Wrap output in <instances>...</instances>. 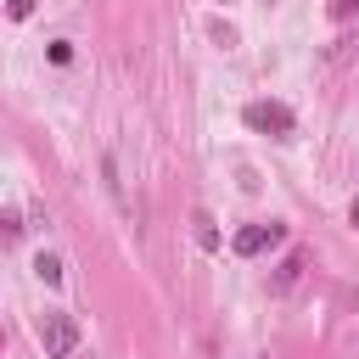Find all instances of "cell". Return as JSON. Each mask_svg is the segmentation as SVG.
Returning <instances> with one entry per match:
<instances>
[{
    "label": "cell",
    "instance_id": "6da1fadb",
    "mask_svg": "<svg viewBox=\"0 0 359 359\" xmlns=\"http://www.w3.org/2000/svg\"><path fill=\"white\" fill-rule=\"evenodd\" d=\"M39 342H45L50 359H67V353L79 348V320H73L67 309H45V314H39Z\"/></svg>",
    "mask_w": 359,
    "mask_h": 359
},
{
    "label": "cell",
    "instance_id": "7a4b0ae2",
    "mask_svg": "<svg viewBox=\"0 0 359 359\" xmlns=\"http://www.w3.org/2000/svg\"><path fill=\"white\" fill-rule=\"evenodd\" d=\"M241 118H247V129H258V135H275V140H286V135L297 129L292 107H280V101H247V107H241Z\"/></svg>",
    "mask_w": 359,
    "mask_h": 359
},
{
    "label": "cell",
    "instance_id": "3957f363",
    "mask_svg": "<svg viewBox=\"0 0 359 359\" xmlns=\"http://www.w3.org/2000/svg\"><path fill=\"white\" fill-rule=\"evenodd\" d=\"M275 241H286V224H241L236 241H230V252H236V258H258V252L275 247Z\"/></svg>",
    "mask_w": 359,
    "mask_h": 359
},
{
    "label": "cell",
    "instance_id": "277c9868",
    "mask_svg": "<svg viewBox=\"0 0 359 359\" xmlns=\"http://www.w3.org/2000/svg\"><path fill=\"white\" fill-rule=\"evenodd\" d=\"M303 264H309L303 252H286V264L275 269V292H292V286H297V275H303Z\"/></svg>",
    "mask_w": 359,
    "mask_h": 359
},
{
    "label": "cell",
    "instance_id": "5b68a950",
    "mask_svg": "<svg viewBox=\"0 0 359 359\" xmlns=\"http://www.w3.org/2000/svg\"><path fill=\"white\" fill-rule=\"evenodd\" d=\"M34 275H39L45 286H62V258H56V252H39V258H34Z\"/></svg>",
    "mask_w": 359,
    "mask_h": 359
},
{
    "label": "cell",
    "instance_id": "8992f818",
    "mask_svg": "<svg viewBox=\"0 0 359 359\" xmlns=\"http://www.w3.org/2000/svg\"><path fill=\"white\" fill-rule=\"evenodd\" d=\"M353 45H359V34H337V39H331V50H325V56H331V67H342V62L353 56Z\"/></svg>",
    "mask_w": 359,
    "mask_h": 359
},
{
    "label": "cell",
    "instance_id": "52a82bcc",
    "mask_svg": "<svg viewBox=\"0 0 359 359\" xmlns=\"http://www.w3.org/2000/svg\"><path fill=\"white\" fill-rule=\"evenodd\" d=\"M22 241V213H0V247H17Z\"/></svg>",
    "mask_w": 359,
    "mask_h": 359
},
{
    "label": "cell",
    "instance_id": "ba28073f",
    "mask_svg": "<svg viewBox=\"0 0 359 359\" xmlns=\"http://www.w3.org/2000/svg\"><path fill=\"white\" fill-rule=\"evenodd\" d=\"M191 224H196V241H202V247L213 252V247H219V230H213V219H208V213H196Z\"/></svg>",
    "mask_w": 359,
    "mask_h": 359
},
{
    "label": "cell",
    "instance_id": "9c48e42d",
    "mask_svg": "<svg viewBox=\"0 0 359 359\" xmlns=\"http://www.w3.org/2000/svg\"><path fill=\"white\" fill-rule=\"evenodd\" d=\"M50 62L67 67V62H73V45H67V39H50Z\"/></svg>",
    "mask_w": 359,
    "mask_h": 359
},
{
    "label": "cell",
    "instance_id": "30bf717a",
    "mask_svg": "<svg viewBox=\"0 0 359 359\" xmlns=\"http://www.w3.org/2000/svg\"><path fill=\"white\" fill-rule=\"evenodd\" d=\"M34 6H39V0H6V11H11V22H22V17H34Z\"/></svg>",
    "mask_w": 359,
    "mask_h": 359
},
{
    "label": "cell",
    "instance_id": "8fae6325",
    "mask_svg": "<svg viewBox=\"0 0 359 359\" xmlns=\"http://www.w3.org/2000/svg\"><path fill=\"white\" fill-rule=\"evenodd\" d=\"M353 11H359V0H331V17H337V22H348Z\"/></svg>",
    "mask_w": 359,
    "mask_h": 359
},
{
    "label": "cell",
    "instance_id": "7c38bea8",
    "mask_svg": "<svg viewBox=\"0 0 359 359\" xmlns=\"http://www.w3.org/2000/svg\"><path fill=\"white\" fill-rule=\"evenodd\" d=\"M348 224H353V230H359V196H353V208H348Z\"/></svg>",
    "mask_w": 359,
    "mask_h": 359
}]
</instances>
